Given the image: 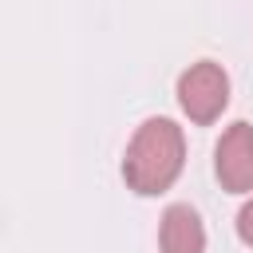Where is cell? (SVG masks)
I'll return each mask as SVG.
<instances>
[{
  "label": "cell",
  "instance_id": "1",
  "mask_svg": "<svg viewBox=\"0 0 253 253\" xmlns=\"http://www.w3.org/2000/svg\"><path fill=\"white\" fill-rule=\"evenodd\" d=\"M182 166H186V134L174 119H146L123 154V178L142 198L170 190Z\"/></svg>",
  "mask_w": 253,
  "mask_h": 253
},
{
  "label": "cell",
  "instance_id": "2",
  "mask_svg": "<svg viewBox=\"0 0 253 253\" xmlns=\"http://www.w3.org/2000/svg\"><path fill=\"white\" fill-rule=\"evenodd\" d=\"M225 103H229V75L221 71V63L198 59L178 75V107L186 111L190 123L210 126L213 119H221Z\"/></svg>",
  "mask_w": 253,
  "mask_h": 253
},
{
  "label": "cell",
  "instance_id": "3",
  "mask_svg": "<svg viewBox=\"0 0 253 253\" xmlns=\"http://www.w3.org/2000/svg\"><path fill=\"white\" fill-rule=\"evenodd\" d=\"M213 174L229 194H253V126L233 123L213 146Z\"/></svg>",
  "mask_w": 253,
  "mask_h": 253
},
{
  "label": "cell",
  "instance_id": "4",
  "mask_svg": "<svg viewBox=\"0 0 253 253\" xmlns=\"http://www.w3.org/2000/svg\"><path fill=\"white\" fill-rule=\"evenodd\" d=\"M158 249L162 253H206V225L198 210L190 206H170L158 225Z\"/></svg>",
  "mask_w": 253,
  "mask_h": 253
},
{
  "label": "cell",
  "instance_id": "5",
  "mask_svg": "<svg viewBox=\"0 0 253 253\" xmlns=\"http://www.w3.org/2000/svg\"><path fill=\"white\" fill-rule=\"evenodd\" d=\"M237 237H241L245 245H253V202H245L241 213H237Z\"/></svg>",
  "mask_w": 253,
  "mask_h": 253
}]
</instances>
